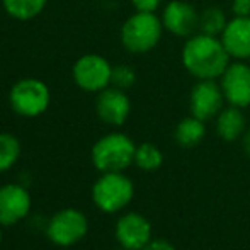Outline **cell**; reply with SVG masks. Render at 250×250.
<instances>
[{
	"label": "cell",
	"mask_w": 250,
	"mask_h": 250,
	"mask_svg": "<svg viewBox=\"0 0 250 250\" xmlns=\"http://www.w3.org/2000/svg\"><path fill=\"white\" fill-rule=\"evenodd\" d=\"M164 31L162 19L155 16V12H135L121 26L119 38L126 51L142 55L160 43Z\"/></svg>",
	"instance_id": "7a4b0ae2"
},
{
	"label": "cell",
	"mask_w": 250,
	"mask_h": 250,
	"mask_svg": "<svg viewBox=\"0 0 250 250\" xmlns=\"http://www.w3.org/2000/svg\"><path fill=\"white\" fill-rule=\"evenodd\" d=\"M21 157V142L10 133H0V174L16 165Z\"/></svg>",
	"instance_id": "d6986e66"
},
{
	"label": "cell",
	"mask_w": 250,
	"mask_h": 250,
	"mask_svg": "<svg viewBox=\"0 0 250 250\" xmlns=\"http://www.w3.org/2000/svg\"><path fill=\"white\" fill-rule=\"evenodd\" d=\"M162 24L167 33L177 38H191L199 31V12L184 0H172L162 12Z\"/></svg>",
	"instance_id": "30bf717a"
},
{
	"label": "cell",
	"mask_w": 250,
	"mask_h": 250,
	"mask_svg": "<svg viewBox=\"0 0 250 250\" xmlns=\"http://www.w3.org/2000/svg\"><path fill=\"white\" fill-rule=\"evenodd\" d=\"M162 0H131L136 12H155Z\"/></svg>",
	"instance_id": "7402d4cb"
},
{
	"label": "cell",
	"mask_w": 250,
	"mask_h": 250,
	"mask_svg": "<svg viewBox=\"0 0 250 250\" xmlns=\"http://www.w3.org/2000/svg\"><path fill=\"white\" fill-rule=\"evenodd\" d=\"M135 186L123 172H104L92 186V201L104 213H118L131 203Z\"/></svg>",
	"instance_id": "277c9868"
},
{
	"label": "cell",
	"mask_w": 250,
	"mask_h": 250,
	"mask_svg": "<svg viewBox=\"0 0 250 250\" xmlns=\"http://www.w3.org/2000/svg\"><path fill=\"white\" fill-rule=\"evenodd\" d=\"M142 250H175L174 245L165 238H151Z\"/></svg>",
	"instance_id": "cb8c5ba5"
},
{
	"label": "cell",
	"mask_w": 250,
	"mask_h": 250,
	"mask_svg": "<svg viewBox=\"0 0 250 250\" xmlns=\"http://www.w3.org/2000/svg\"><path fill=\"white\" fill-rule=\"evenodd\" d=\"M112 65L97 53H87L80 56L72 68L73 82L83 92H96L111 85Z\"/></svg>",
	"instance_id": "52a82bcc"
},
{
	"label": "cell",
	"mask_w": 250,
	"mask_h": 250,
	"mask_svg": "<svg viewBox=\"0 0 250 250\" xmlns=\"http://www.w3.org/2000/svg\"><path fill=\"white\" fill-rule=\"evenodd\" d=\"M116 240L125 250H142L151 240V225L143 214L129 211L116 221Z\"/></svg>",
	"instance_id": "7c38bea8"
},
{
	"label": "cell",
	"mask_w": 250,
	"mask_h": 250,
	"mask_svg": "<svg viewBox=\"0 0 250 250\" xmlns=\"http://www.w3.org/2000/svg\"><path fill=\"white\" fill-rule=\"evenodd\" d=\"M31 194L24 184H5L0 188V227H14L29 214Z\"/></svg>",
	"instance_id": "8fae6325"
},
{
	"label": "cell",
	"mask_w": 250,
	"mask_h": 250,
	"mask_svg": "<svg viewBox=\"0 0 250 250\" xmlns=\"http://www.w3.org/2000/svg\"><path fill=\"white\" fill-rule=\"evenodd\" d=\"M89 231V220L80 209L65 208L56 211L46 227L48 238L58 247H72L79 244Z\"/></svg>",
	"instance_id": "8992f818"
},
{
	"label": "cell",
	"mask_w": 250,
	"mask_h": 250,
	"mask_svg": "<svg viewBox=\"0 0 250 250\" xmlns=\"http://www.w3.org/2000/svg\"><path fill=\"white\" fill-rule=\"evenodd\" d=\"M228 24L225 12L218 7H208L199 14V33L209 36H221Z\"/></svg>",
	"instance_id": "ac0fdd59"
},
{
	"label": "cell",
	"mask_w": 250,
	"mask_h": 250,
	"mask_svg": "<svg viewBox=\"0 0 250 250\" xmlns=\"http://www.w3.org/2000/svg\"><path fill=\"white\" fill-rule=\"evenodd\" d=\"M119 250H125V249H119Z\"/></svg>",
	"instance_id": "83f0119b"
},
{
	"label": "cell",
	"mask_w": 250,
	"mask_h": 250,
	"mask_svg": "<svg viewBox=\"0 0 250 250\" xmlns=\"http://www.w3.org/2000/svg\"><path fill=\"white\" fill-rule=\"evenodd\" d=\"M164 162V155L158 146H155L153 143H142L136 146L135 151V165L138 168L145 172H153Z\"/></svg>",
	"instance_id": "ffe728a7"
},
{
	"label": "cell",
	"mask_w": 250,
	"mask_h": 250,
	"mask_svg": "<svg viewBox=\"0 0 250 250\" xmlns=\"http://www.w3.org/2000/svg\"><path fill=\"white\" fill-rule=\"evenodd\" d=\"M231 12L235 17H250V0H233Z\"/></svg>",
	"instance_id": "603a6c76"
},
{
	"label": "cell",
	"mask_w": 250,
	"mask_h": 250,
	"mask_svg": "<svg viewBox=\"0 0 250 250\" xmlns=\"http://www.w3.org/2000/svg\"><path fill=\"white\" fill-rule=\"evenodd\" d=\"M242 148H244L245 155L250 157V128L245 129V133L242 135Z\"/></svg>",
	"instance_id": "d4e9b609"
},
{
	"label": "cell",
	"mask_w": 250,
	"mask_h": 250,
	"mask_svg": "<svg viewBox=\"0 0 250 250\" xmlns=\"http://www.w3.org/2000/svg\"><path fill=\"white\" fill-rule=\"evenodd\" d=\"M182 65L198 80H216L230 65V55L220 38L196 33L182 46Z\"/></svg>",
	"instance_id": "6da1fadb"
},
{
	"label": "cell",
	"mask_w": 250,
	"mask_h": 250,
	"mask_svg": "<svg viewBox=\"0 0 250 250\" xmlns=\"http://www.w3.org/2000/svg\"><path fill=\"white\" fill-rule=\"evenodd\" d=\"M225 101L230 105L245 109L250 105V63L235 60L220 77Z\"/></svg>",
	"instance_id": "ba28073f"
},
{
	"label": "cell",
	"mask_w": 250,
	"mask_h": 250,
	"mask_svg": "<svg viewBox=\"0 0 250 250\" xmlns=\"http://www.w3.org/2000/svg\"><path fill=\"white\" fill-rule=\"evenodd\" d=\"M214 126H216V135L225 142H235V140L242 138V135L247 129L244 112L240 107H235V105L221 109L220 114L216 116Z\"/></svg>",
	"instance_id": "9a60e30c"
},
{
	"label": "cell",
	"mask_w": 250,
	"mask_h": 250,
	"mask_svg": "<svg viewBox=\"0 0 250 250\" xmlns=\"http://www.w3.org/2000/svg\"><path fill=\"white\" fill-rule=\"evenodd\" d=\"M136 83V72L133 66L129 65H116L112 66V75H111V85L118 87L121 90L131 89Z\"/></svg>",
	"instance_id": "44dd1931"
},
{
	"label": "cell",
	"mask_w": 250,
	"mask_h": 250,
	"mask_svg": "<svg viewBox=\"0 0 250 250\" xmlns=\"http://www.w3.org/2000/svg\"><path fill=\"white\" fill-rule=\"evenodd\" d=\"M0 244H2V230H0Z\"/></svg>",
	"instance_id": "484cf974"
},
{
	"label": "cell",
	"mask_w": 250,
	"mask_h": 250,
	"mask_svg": "<svg viewBox=\"0 0 250 250\" xmlns=\"http://www.w3.org/2000/svg\"><path fill=\"white\" fill-rule=\"evenodd\" d=\"M230 58L247 62L250 58V17H235L228 21L220 36Z\"/></svg>",
	"instance_id": "5bb4252c"
},
{
	"label": "cell",
	"mask_w": 250,
	"mask_h": 250,
	"mask_svg": "<svg viewBox=\"0 0 250 250\" xmlns=\"http://www.w3.org/2000/svg\"><path fill=\"white\" fill-rule=\"evenodd\" d=\"M206 121L196 118V116H189L184 118L182 121L177 123L174 129V140L179 146L182 148H194L198 146L206 136Z\"/></svg>",
	"instance_id": "2e32d148"
},
{
	"label": "cell",
	"mask_w": 250,
	"mask_h": 250,
	"mask_svg": "<svg viewBox=\"0 0 250 250\" xmlns=\"http://www.w3.org/2000/svg\"><path fill=\"white\" fill-rule=\"evenodd\" d=\"M48 0H2L5 12L16 21H33L46 7Z\"/></svg>",
	"instance_id": "e0dca14e"
},
{
	"label": "cell",
	"mask_w": 250,
	"mask_h": 250,
	"mask_svg": "<svg viewBox=\"0 0 250 250\" xmlns=\"http://www.w3.org/2000/svg\"><path fill=\"white\" fill-rule=\"evenodd\" d=\"M96 112L101 121L109 126L125 125L131 112V102L126 96V90L112 85L101 90L96 99Z\"/></svg>",
	"instance_id": "4fadbf2b"
},
{
	"label": "cell",
	"mask_w": 250,
	"mask_h": 250,
	"mask_svg": "<svg viewBox=\"0 0 250 250\" xmlns=\"http://www.w3.org/2000/svg\"><path fill=\"white\" fill-rule=\"evenodd\" d=\"M136 145L125 133H109L97 140L90 151L94 167L99 172H123L135 164Z\"/></svg>",
	"instance_id": "3957f363"
},
{
	"label": "cell",
	"mask_w": 250,
	"mask_h": 250,
	"mask_svg": "<svg viewBox=\"0 0 250 250\" xmlns=\"http://www.w3.org/2000/svg\"><path fill=\"white\" fill-rule=\"evenodd\" d=\"M247 62H249V63H250V58H249V60H247Z\"/></svg>",
	"instance_id": "4316f807"
},
{
	"label": "cell",
	"mask_w": 250,
	"mask_h": 250,
	"mask_svg": "<svg viewBox=\"0 0 250 250\" xmlns=\"http://www.w3.org/2000/svg\"><path fill=\"white\" fill-rule=\"evenodd\" d=\"M51 102L50 87L40 79H21L10 87L9 104L22 118H38L48 111Z\"/></svg>",
	"instance_id": "5b68a950"
},
{
	"label": "cell",
	"mask_w": 250,
	"mask_h": 250,
	"mask_svg": "<svg viewBox=\"0 0 250 250\" xmlns=\"http://www.w3.org/2000/svg\"><path fill=\"white\" fill-rule=\"evenodd\" d=\"M225 96L220 82L216 80H198L189 94V111L192 116L208 121L220 114L225 104Z\"/></svg>",
	"instance_id": "9c48e42d"
}]
</instances>
